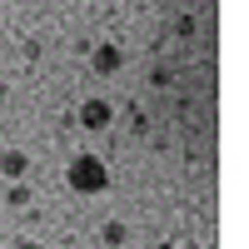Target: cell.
Masks as SVG:
<instances>
[{"label":"cell","mask_w":249,"mask_h":249,"mask_svg":"<svg viewBox=\"0 0 249 249\" xmlns=\"http://www.w3.org/2000/svg\"><path fill=\"white\" fill-rule=\"evenodd\" d=\"M65 179H70L75 195H100V190L110 184V170L100 164V155H75L70 170H65Z\"/></svg>","instance_id":"cell-1"},{"label":"cell","mask_w":249,"mask_h":249,"mask_svg":"<svg viewBox=\"0 0 249 249\" xmlns=\"http://www.w3.org/2000/svg\"><path fill=\"white\" fill-rule=\"evenodd\" d=\"M110 120H115V110H110V100H85V105H80V124H85V130H110Z\"/></svg>","instance_id":"cell-2"},{"label":"cell","mask_w":249,"mask_h":249,"mask_svg":"<svg viewBox=\"0 0 249 249\" xmlns=\"http://www.w3.org/2000/svg\"><path fill=\"white\" fill-rule=\"evenodd\" d=\"M90 65H95V75H115V70L124 65V55H120V45H100V50L90 55Z\"/></svg>","instance_id":"cell-3"},{"label":"cell","mask_w":249,"mask_h":249,"mask_svg":"<svg viewBox=\"0 0 249 249\" xmlns=\"http://www.w3.org/2000/svg\"><path fill=\"white\" fill-rule=\"evenodd\" d=\"M25 170H30V155L25 150H5V155H0V175H5V179H20Z\"/></svg>","instance_id":"cell-4"},{"label":"cell","mask_w":249,"mask_h":249,"mask_svg":"<svg viewBox=\"0 0 249 249\" xmlns=\"http://www.w3.org/2000/svg\"><path fill=\"white\" fill-rule=\"evenodd\" d=\"M100 239H105L110 249H120V244H124V224H120V219H110L105 230H100Z\"/></svg>","instance_id":"cell-5"},{"label":"cell","mask_w":249,"mask_h":249,"mask_svg":"<svg viewBox=\"0 0 249 249\" xmlns=\"http://www.w3.org/2000/svg\"><path fill=\"white\" fill-rule=\"evenodd\" d=\"M5 199H10V210H20V204H30V190H25V184H15Z\"/></svg>","instance_id":"cell-6"},{"label":"cell","mask_w":249,"mask_h":249,"mask_svg":"<svg viewBox=\"0 0 249 249\" xmlns=\"http://www.w3.org/2000/svg\"><path fill=\"white\" fill-rule=\"evenodd\" d=\"M15 249H40V244H35V239H20V244H15Z\"/></svg>","instance_id":"cell-7"}]
</instances>
